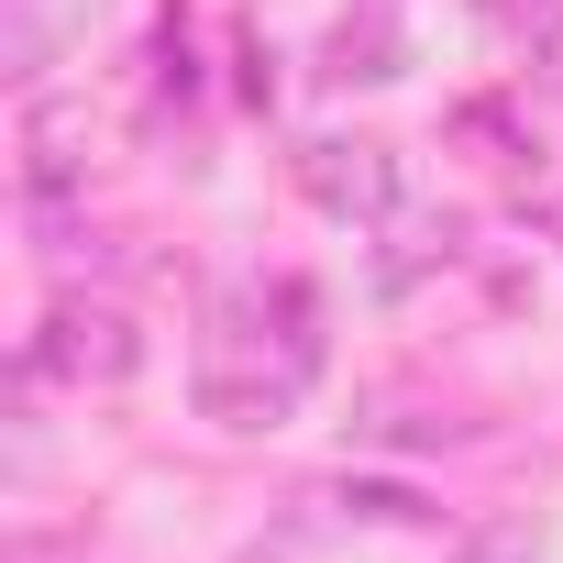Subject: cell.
Instances as JSON below:
<instances>
[{
    "label": "cell",
    "mask_w": 563,
    "mask_h": 563,
    "mask_svg": "<svg viewBox=\"0 0 563 563\" xmlns=\"http://www.w3.org/2000/svg\"><path fill=\"white\" fill-rule=\"evenodd\" d=\"M321 387V288L310 276H265V288H221L199 321V409L221 431H276Z\"/></svg>",
    "instance_id": "1"
},
{
    "label": "cell",
    "mask_w": 563,
    "mask_h": 563,
    "mask_svg": "<svg viewBox=\"0 0 563 563\" xmlns=\"http://www.w3.org/2000/svg\"><path fill=\"white\" fill-rule=\"evenodd\" d=\"M299 188L332 221H398V155L365 144V133H310L299 144Z\"/></svg>",
    "instance_id": "2"
},
{
    "label": "cell",
    "mask_w": 563,
    "mask_h": 563,
    "mask_svg": "<svg viewBox=\"0 0 563 563\" xmlns=\"http://www.w3.org/2000/svg\"><path fill=\"white\" fill-rule=\"evenodd\" d=\"M144 365V343H133V321L122 310H56L45 332H34V354H23V376H67V387H122Z\"/></svg>",
    "instance_id": "3"
},
{
    "label": "cell",
    "mask_w": 563,
    "mask_h": 563,
    "mask_svg": "<svg viewBox=\"0 0 563 563\" xmlns=\"http://www.w3.org/2000/svg\"><path fill=\"white\" fill-rule=\"evenodd\" d=\"M56 23H67V0H12V45H0V67H12L23 89L56 67Z\"/></svg>",
    "instance_id": "4"
},
{
    "label": "cell",
    "mask_w": 563,
    "mask_h": 563,
    "mask_svg": "<svg viewBox=\"0 0 563 563\" xmlns=\"http://www.w3.org/2000/svg\"><path fill=\"white\" fill-rule=\"evenodd\" d=\"M321 78H398V34H387V23H365V34L343 23V34H332V67H321Z\"/></svg>",
    "instance_id": "5"
},
{
    "label": "cell",
    "mask_w": 563,
    "mask_h": 563,
    "mask_svg": "<svg viewBox=\"0 0 563 563\" xmlns=\"http://www.w3.org/2000/svg\"><path fill=\"white\" fill-rule=\"evenodd\" d=\"M453 563H541V530H530V519H486Z\"/></svg>",
    "instance_id": "6"
}]
</instances>
